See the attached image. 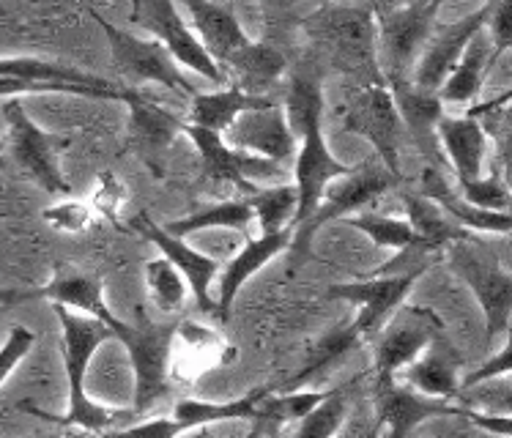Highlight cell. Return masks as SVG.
Here are the masks:
<instances>
[{"label": "cell", "mask_w": 512, "mask_h": 438, "mask_svg": "<svg viewBox=\"0 0 512 438\" xmlns=\"http://www.w3.org/2000/svg\"><path fill=\"white\" fill-rule=\"evenodd\" d=\"M285 115L293 132L302 135V143L296 148V162H293V176H296V214H293L291 228H299L304 219L310 217L318 203L324 198V189L348 176L354 165H343L340 159L329 151L324 137V91L315 77H293L288 85V102Z\"/></svg>", "instance_id": "6da1fadb"}, {"label": "cell", "mask_w": 512, "mask_h": 438, "mask_svg": "<svg viewBox=\"0 0 512 438\" xmlns=\"http://www.w3.org/2000/svg\"><path fill=\"white\" fill-rule=\"evenodd\" d=\"M55 315L61 321V351H63V370H66V384H69V408L66 414H47L39 408L20 403V411L33 414V417H42L44 422H53L58 428H80L85 433H107L113 428L118 419L132 417V411L124 408H105L99 406L96 400L85 395V376H88V367L94 362L99 345L113 340V334L102 321L88 318L63 307V304H53Z\"/></svg>", "instance_id": "7a4b0ae2"}, {"label": "cell", "mask_w": 512, "mask_h": 438, "mask_svg": "<svg viewBox=\"0 0 512 438\" xmlns=\"http://www.w3.org/2000/svg\"><path fill=\"white\" fill-rule=\"evenodd\" d=\"M102 324L110 329L113 340L124 345L135 376V403L132 417H143L159 400L173 392L170 384V356H173V340H176L178 324H157L148 315L137 313V324H126L113 313Z\"/></svg>", "instance_id": "3957f363"}, {"label": "cell", "mask_w": 512, "mask_h": 438, "mask_svg": "<svg viewBox=\"0 0 512 438\" xmlns=\"http://www.w3.org/2000/svg\"><path fill=\"white\" fill-rule=\"evenodd\" d=\"M447 266L466 282L485 315V340L493 345L496 340L510 337V315H512V274L502 263L493 258L482 244L466 236L452 241L444 250Z\"/></svg>", "instance_id": "277c9868"}, {"label": "cell", "mask_w": 512, "mask_h": 438, "mask_svg": "<svg viewBox=\"0 0 512 438\" xmlns=\"http://www.w3.org/2000/svg\"><path fill=\"white\" fill-rule=\"evenodd\" d=\"M395 184H400V178L392 176L378 159L376 162H365V165H354V170L348 176L337 178L324 189V198L318 203V209L304 219L299 228H293L291 247H288L293 252V258L304 261L318 230H324L329 222L359 214L365 206L384 198Z\"/></svg>", "instance_id": "5b68a950"}, {"label": "cell", "mask_w": 512, "mask_h": 438, "mask_svg": "<svg viewBox=\"0 0 512 438\" xmlns=\"http://www.w3.org/2000/svg\"><path fill=\"white\" fill-rule=\"evenodd\" d=\"M88 14L94 17L96 25L105 31L107 44H110V55H113V66L118 77L124 80L126 88L140 91V85L157 83L162 88L187 94L189 99L198 94V88L189 83L184 72L178 69L173 58H170L154 39H140L135 33L118 28L107 20L102 11L88 9Z\"/></svg>", "instance_id": "8992f818"}, {"label": "cell", "mask_w": 512, "mask_h": 438, "mask_svg": "<svg viewBox=\"0 0 512 438\" xmlns=\"http://www.w3.org/2000/svg\"><path fill=\"white\" fill-rule=\"evenodd\" d=\"M340 124H343L345 132L365 137L376 151L378 162L387 167L392 176L403 181V167H400L403 124H400V115L384 80L362 85L359 94L351 96L348 105L343 107Z\"/></svg>", "instance_id": "52a82bcc"}, {"label": "cell", "mask_w": 512, "mask_h": 438, "mask_svg": "<svg viewBox=\"0 0 512 438\" xmlns=\"http://www.w3.org/2000/svg\"><path fill=\"white\" fill-rule=\"evenodd\" d=\"M3 118L11 129V154L25 167V173L50 195H72V184L63 176L58 154L72 146L63 135L44 132L42 126L25 113L20 99H9L3 107Z\"/></svg>", "instance_id": "ba28073f"}, {"label": "cell", "mask_w": 512, "mask_h": 438, "mask_svg": "<svg viewBox=\"0 0 512 438\" xmlns=\"http://www.w3.org/2000/svg\"><path fill=\"white\" fill-rule=\"evenodd\" d=\"M132 22L154 36V42L173 58L176 66H184L189 72L206 77L209 83L225 85V74L217 63L211 61L206 47L200 44L195 31L189 28L181 9L170 0H135L132 3Z\"/></svg>", "instance_id": "9c48e42d"}, {"label": "cell", "mask_w": 512, "mask_h": 438, "mask_svg": "<svg viewBox=\"0 0 512 438\" xmlns=\"http://www.w3.org/2000/svg\"><path fill=\"white\" fill-rule=\"evenodd\" d=\"M441 332H447V326L430 307H414V304L400 307L376 334V351H373L376 381H395L400 370L419 359V354Z\"/></svg>", "instance_id": "30bf717a"}, {"label": "cell", "mask_w": 512, "mask_h": 438, "mask_svg": "<svg viewBox=\"0 0 512 438\" xmlns=\"http://www.w3.org/2000/svg\"><path fill=\"white\" fill-rule=\"evenodd\" d=\"M428 269L430 263L425 261L406 274H392V277H387V274H373L370 280L340 282V285H332L326 296L329 299H340V302L359 304V315L351 321V326H354V332L367 343L403 307L408 293L414 291V282L428 272Z\"/></svg>", "instance_id": "8fae6325"}, {"label": "cell", "mask_w": 512, "mask_h": 438, "mask_svg": "<svg viewBox=\"0 0 512 438\" xmlns=\"http://www.w3.org/2000/svg\"><path fill=\"white\" fill-rule=\"evenodd\" d=\"M441 3H408V6H373L381 53L387 63L384 80H406L411 63L433 33Z\"/></svg>", "instance_id": "7c38bea8"}, {"label": "cell", "mask_w": 512, "mask_h": 438, "mask_svg": "<svg viewBox=\"0 0 512 438\" xmlns=\"http://www.w3.org/2000/svg\"><path fill=\"white\" fill-rule=\"evenodd\" d=\"M181 132L192 140V146L198 151L203 173L211 181L230 184V187H236L244 195H250L252 189H258L255 181H269V178L285 176L283 165L261 157H250V154H241L236 148H230L217 132L200 129V126H192L187 121L181 124Z\"/></svg>", "instance_id": "4fadbf2b"}, {"label": "cell", "mask_w": 512, "mask_h": 438, "mask_svg": "<svg viewBox=\"0 0 512 438\" xmlns=\"http://www.w3.org/2000/svg\"><path fill=\"white\" fill-rule=\"evenodd\" d=\"M129 105V121H126V148L135 154L143 165L162 178L165 173V154L181 135L184 118L168 107H162L157 99H151L143 91H132L126 96Z\"/></svg>", "instance_id": "5bb4252c"}, {"label": "cell", "mask_w": 512, "mask_h": 438, "mask_svg": "<svg viewBox=\"0 0 512 438\" xmlns=\"http://www.w3.org/2000/svg\"><path fill=\"white\" fill-rule=\"evenodd\" d=\"M129 228L140 233L143 239L151 241L162 252V258H168L176 266L181 277L187 280V288L195 296V304H198L200 313L214 315L220 321V310H217V299L211 296V285L220 277L222 263L206 255V252L192 250L184 239L170 236L168 230L157 225L148 214H135V217L129 219Z\"/></svg>", "instance_id": "9a60e30c"}, {"label": "cell", "mask_w": 512, "mask_h": 438, "mask_svg": "<svg viewBox=\"0 0 512 438\" xmlns=\"http://www.w3.org/2000/svg\"><path fill=\"white\" fill-rule=\"evenodd\" d=\"M222 140L241 154L269 159V162H277L283 167L296 157V137H293L291 124H288L285 107L274 99L269 105L241 113L222 132Z\"/></svg>", "instance_id": "2e32d148"}, {"label": "cell", "mask_w": 512, "mask_h": 438, "mask_svg": "<svg viewBox=\"0 0 512 438\" xmlns=\"http://www.w3.org/2000/svg\"><path fill=\"white\" fill-rule=\"evenodd\" d=\"M313 33L326 42L337 61L373 66L376 61V20L373 6H324L315 11Z\"/></svg>", "instance_id": "e0dca14e"}, {"label": "cell", "mask_w": 512, "mask_h": 438, "mask_svg": "<svg viewBox=\"0 0 512 438\" xmlns=\"http://www.w3.org/2000/svg\"><path fill=\"white\" fill-rule=\"evenodd\" d=\"M469 406L466 403H450V400H436V397H425L414 392L411 386H400L395 381H376L373 384V414L381 422V428L387 433H398V436L411 438L414 430L428 422V419L439 417H455L466 419Z\"/></svg>", "instance_id": "ac0fdd59"}, {"label": "cell", "mask_w": 512, "mask_h": 438, "mask_svg": "<svg viewBox=\"0 0 512 438\" xmlns=\"http://www.w3.org/2000/svg\"><path fill=\"white\" fill-rule=\"evenodd\" d=\"M491 6L493 3H485L477 11H471L469 17H460V20L450 22V25H441L436 33H430L428 50L417 61L411 83L422 88V91L439 94V88L455 72L460 55L466 53L471 39L485 28V22L491 17Z\"/></svg>", "instance_id": "d6986e66"}, {"label": "cell", "mask_w": 512, "mask_h": 438, "mask_svg": "<svg viewBox=\"0 0 512 438\" xmlns=\"http://www.w3.org/2000/svg\"><path fill=\"white\" fill-rule=\"evenodd\" d=\"M395 102V110L400 115V124L406 129L419 154L428 159L430 167L441 170V151L439 140H436V126L444 118V105H441L439 94L422 91L411 80H384Z\"/></svg>", "instance_id": "ffe728a7"}, {"label": "cell", "mask_w": 512, "mask_h": 438, "mask_svg": "<svg viewBox=\"0 0 512 438\" xmlns=\"http://www.w3.org/2000/svg\"><path fill=\"white\" fill-rule=\"evenodd\" d=\"M419 195L436 206V209L450 219L452 225H458L460 230H474V233H499V236H507L512 228V214L510 211H482L469 206L466 200L460 198L458 189L452 187L444 170L439 167H422L419 173Z\"/></svg>", "instance_id": "44dd1931"}, {"label": "cell", "mask_w": 512, "mask_h": 438, "mask_svg": "<svg viewBox=\"0 0 512 438\" xmlns=\"http://www.w3.org/2000/svg\"><path fill=\"white\" fill-rule=\"evenodd\" d=\"M436 140H439V151H444L450 159L455 181H474L482 176V165L493 143L480 118L444 115L436 126Z\"/></svg>", "instance_id": "7402d4cb"}, {"label": "cell", "mask_w": 512, "mask_h": 438, "mask_svg": "<svg viewBox=\"0 0 512 438\" xmlns=\"http://www.w3.org/2000/svg\"><path fill=\"white\" fill-rule=\"evenodd\" d=\"M293 228L277 230L261 239H247L233 258L220 269V296H217V310H220V324L230 321V307L236 302V296L244 288V282L261 272L263 266L274 261L277 255H283L291 247Z\"/></svg>", "instance_id": "603a6c76"}, {"label": "cell", "mask_w": 512, "mask_h": 438, "mask_svg": "<svg viewBox=\"0 0 512 438\" xmlns=\"http://www.w3.org/2000/svg\"><path fill=\"white\" fill-rule=\"evenodd\" d=\"M460 356L455 345L450 343L447 332H441L433 343L414 359L411 365L403 367V381L414 392L436 400H460Z\"/></svg>", "instance_id": "cb8c5ba5"}, {"label": "cell", "mask_w": 512, "mask_h": 438, "mask_svg": "<svg viewBox=\"0 0 512 438\" xmlns=\"http://www.w3.org/2000/svg\"><path fill=\"white\" fill-rule=\"evenodd\" d=\"M192 22H195V36L200 44L206 47V53L211 55V61L217 63L220 69L228 66L233 55L239 53L241 47H247L252 42L247 31L241 28L236 9L228 3H211V0H189L184 3Z\"/></svg>", "instance_id": "d4e9b609"}, {"label": "cell", "mask_w": 512, "mask_h": 438, "mask_svg": "<svg viewBox=\"0 0 512 438\" xmlns=\"http://www.w3.org/2000/svg\"><path fill=\"white\" fill-rule=\"evenodd\" d=\"M28 299H50L53 304H63L74 313L88 315L96 321H105L110 315V307L105 304V282L99 274L58 272L42 288L25 291V302Z\"/></svg>", "instance_id": "484cf974"}, {"label": "cell", "mask_w": 512, "mask_h": 438, "mask_svg": "<svg viewBox=\"0 0 512 438\" xmlns=\"http://www.w3.org/2000/svg\"><path fill=\"white\" fill-rule=\"evenodd\" d=\"M285 69H288V63L277 47L266 42H250L230 58L222 74L228 80L230 72V80H233L230 85H236L244 94L266 96V91L283 77Z\"/></svg>", "instance_id": "4316f807"}, {"label": "cell", "mask_w": 512, "mask_h": 438, "mask_svg": "<svg viewBox=\"0 0 512 438\" xmlns=\"http://www.w3.org/2000/svg\"><path fill=\"white\" fill-rule=\"evenodd\" d=\"M274 386H258L247 395L228 400V403H214V400H198V397H184L178 400L176 408L170 417L176 419L178 428L189 433V430L198 428H211V425H220V422H236V419H250L255 417V411L261 406V400L266 395H272Z\"/></svg>", "instance_id": "83f0119b"}, {"label": "cell", "mask_w": 512, "mask_h": 438, "mask_svg": "<svg viewBox=\"0 0 512 438\" xmlns=\"http://www.w3.org/2000/svg\"><path fill=\"white\" fill-rule=\"evenodd\" d=\"M269 102H272V96H250L239 91L236 85L222 88V91H206V94L198 91V94L189 99V115L184 121L222 135L241 113L269 105Z\"/></svg>", "instance_id": "f1b7e54d"}, {"label": "cell", "mask_w": 512, "mask_h": 438, "mask_svg": "<svg viewBox=\"0 0 512 438\" xmlns=\"http://www.w3.org/2000/svg\"><path fill=\"white\" fill-rule=\"evenodd\" d=\"M493 63L496 61L491 58V39H488V33L482 28L469 42L466 53L460 55L455 72L439 88L441 105H471L477 99V94H480L482 83H485V77L493 69Z\"/></svg>", "instance_id": "f546056e"}, {"label": "cell", "mask_w": 512, "mask_h": 438, "mask_svg": "<svg viewBox=\"0 0 512 438\" xmlns=\"http://www.w3.org/2000/svg\"><path fill=\"white\" fill-rule=\"evenodd\" d=\"M403 206H406V222L411 225L414 236H417L422 250L428 252V255H441L452 241L469 236L466 230L452 225L450 219L444 217L425 195H419L414 189L403 192Z\"/></svg>", "instance_id": "4dcf8cb0"}, {"label": "cell", "mask_w": 512, "mask_h": 438, "mask_svg": "<svg viewBox=\"0 0 512 438\" xmlns=\"http://www.w3.org/2000/svg\"><path fill=\"white\" fill-rule=\"evenodd\" d=\"M0 77H14L39 85H83V88H118V83L85 74L74 66L42 61V58H0Z\"/></svg>", "instance_id": "1f68e13d"}, {"label": "cell", "mask_w": 512, "mask_h": 438, "mask_svg": "<svg viewBox=\"0 0 512 438\" xmlns=\"http://www.w3.org/2000/svg\"><path fill=\"white\" fill-rule=\"evenodd\" d=\"M329 392H277L274 386L272 395H266L261 400V406L252 417V436H261V433H280L288 425L302 422L310 411H313Z\"/></svg>", "instance_id": "d6a6232c"}, {"label": "cell", "mask_w": 512, "mask_h": 438, "mask_svg": "<svg viewBox=\"0 0 512 438\" xmlns=\"http://www.w3.org/2000/svg\"><path fill=\"white\" fill-rule=\"evenodd\" d=\"M365 340L354 332V326L343 324L335 326V329H329V332L315 343V348L310 351V359H307V365L299 370V376H293L288 384H283V392H293V389H299V386L310 384L318 376H324L329 373L332 367L340 365L345 356L356 351V348H362Z\"/></svg>", "instance_id": "836d02e7"}, {"label": "cell", "mask_w": 512, "mask_h": 438, "mask_svg": "<svg viewBox=\"0 0 512 438\" xmlns=\"http://www.w3.org/2000/svg\"><path fill=\"white\" fill-rule=\"evenodd\" d=\"M252 209L244 203V200H225V203H214L209 209H200L189 217L173 219L162 228L168 230L170 236L176 239H184L189 233H198V230L209 228H230L239 230L244 239H250V222H252Z\"/></svg>", "instance_id": "e575fe53"}, {"label": "cell", "mask_w": 512, "mask_h": 438, "mask_svg": "<svg viewBox=\"0 0 512 438\" xmlns=\"http://www.w3.org/2000/svg\"><path fill=\"white\" fill-rule=\"evenodd\" d=\"M354 389L356 381H348V384L329 389V395L302 422H296V430H293L291 438H335L337 430L343 428L345 417H348V408H351V400H354Z\"/></svg>", "instance_id": "d590c367"}, {"label": "cell", "mask_w": 512, "mask_h": 438, "mask_svg": "<svg viewBox=\"0 0 512 438\" xmlns=\"http://www.w3.org/2000/svg\"><path fill=\"white\" fill-rule=\"evenodd\" d=\"M252 209V217L261 225V236L277 233V230L291 228L293 214H296V203H299V192L296 184H277V187L252 189L247 200Z\"/></svg>", "instance_id": "8d00e7d4"}, {"label": "cell", "mask_w": 512, "mask_h": 438, "mask_svg": "<svg viewBox=\"0 0 512 438\" xmlns=\"http://www.w3.org/2000/svg\"><path fill=\"white\" fill-rule=\"evenodd\" d=\"M348 225L356 230H362L367 239L376 244L378 250H392V252H408V250H422V244L414 236V230L406 222V217H387V214H354V219H348ZM428 255V252H425Z\"/></svg>", "instance_id": "74e56055"}, {"label": "cell", "mask_w": 512, "mask_h": 438, "mask_svg": "<svg viewBox=\"0 0 512 438\" xmlns=\"http://www.w3.org/2000/svg\"><path fill=\"white\" fill-rule=\"evenodd\" d=\"M143 280H146L148 296L154 299L162 313H178L187 302V280L181 277V272L168 258L148 261L146 269H143Z\"/></svg>", "instance_id": "f35d334b"}, {"label": "cell", "mask_w": 512, "mask_h": 438, "mask_svg": "<svg viewBox=\"0 0 512 438\" xmlns=\"http://www.w3.org/2000/svg\"><path fill=\"white\" fill-rule=\"evenodd\" d=\"M458 195L482 211H510V187L502 176H480L474 181H455Z\"/></svg>", "instance_id": "ab89813d"}, {"label": "cell", "mask_w": 512, "mask_h": 438, "mask_svg": "<svg viewBox=\"0 0 512 438\" xmlns=\"http://www.w3.org/2000/svg\"><path fill=\"white\" fill-rule=\"evenodd\" d=\"M42 217L47 225L63 233H83L94 225V209L83 203V200H63L53 209H44Z\"/></svg>", "instance_id": "60d3db41"}, {"label": "cell", "mask_w": 512, "mask_h": 438, "mask_svg": "<svg viewBox=\"0 0 512 438\" xmlns=\"http://www.w3.org/2000/svg\"><path fill=\"white\" fill-rule=\"evenodd\" d=\"M33 345H36V334L28 326H11L6 343L0 345V386L9 381L11 373L22 365V359L31 354Z\"/></svg>", "instance_id": "b9f144b4"}, {"label": "cell", "mask_w": 512, "mask_h": 438, "mask_svg": "<svg viewBox=\"0 0 512 438\" xmlns=\"http://www.w3.org/2000/svg\"><path fill=\"white\" fill-rule=\"evenodd\" d=\"M485 33L491 39V58L499 61L507 50L512 47V3L502 0V3H493L491 17L485 22Z\"/></svg>", "instance_id": "7bdbcfd3"}, {"label": "cell", "mask_w": 512, "mask_h": 438, "mask_svg": "<svg viewBox=\"0 0 512 438\" xmlns=\"http://www.w3.org/2000/svg\"><path fill=\"white\" fill-rule=\"evenodd\" d=\"M126 200V187L121 178H115L113 173H102L99 176V184H96L94 200L88 203L91 209H96V214H102L110 222L118 225V209H121V203Z\"/></svg>", "instance_id": "ee69618b"}, {"label": "cell", "mask_w": 512, "mask_h": 438, "mask_svg": "<svg viewBox=\"0 0 512 438\" xmlns=\"http://www.w3.org/2000/svg\"><path fill=\"white\" fill-rule=\"evenodd\" d=\"M510 354H512V345H510V337L504 340V345L496 351V356H491L488 362L482 367H477L474 373H466L463 381H460V395L471 389V386H480L485 381H493V378H507L510 373Z\"/></svg>", "instance_id": "f6af8a7d"}, {"label": "cell", "mask_w": 512, "mask_h": 438, "mask_svg": "<svg viewBox=\"0 0 512 438\" xmlns=\"http://www.w3.org/2000/svg\"><path fill=\"white\" fill-rule=\"evenodd\" d=\"M184 430L178 428V422L173 417H157L146 419L140 425L132 428H118L102 433V438H178Z\"/></svg>", "instance_id": "bcb514c9"}, {"label": "cell", "mask_w": 512, "mask_h": 438, "mask_svg": "<svg viewBox=\"0 0 512 438\" xmlns=\"http://www.w3.org/2000/svg\"><path fill=\"white\" fill-rule=\"evenodd\" d=\"M340 436L335 438H384V428L376 419V414H365V417H345L343 428L337 430Z\"/></svg>", "instance_id": "7dc6e473"}, {"label": "cell", "mask_w": 512, "mask_h": 438, "mask_svg": "<svg viewBox=\"0 0 512 438\" xmlns=\"http://www.w3.org/2000/svg\"><path fill=\"white\" fill-rule=\"evenodd\" d=\"M25 302V293L14 291H0V307H17V304Z\"/></svg>", "instance_id": "c3c4849f"}, {"label": "cell", "mask_w": 512, "mask_h": 438, "mask_svg": "<svg viewBox=\"0 0 512 438\" xmlns=\"http://www.w3.org/2000/svg\"><path fill=\"white\" fill-rule=\"evenodd\" d=\"M447 438H477V430L469 428V430H452Z\"/></svg>", "instance_id": "681fc988"}, {"label": "cell", "mask_w": 512, "mask_h": 438, "mask_svg": "<svg viewBox=\"0 0 512 438\" xmlns=\"http://www.w3.org/2000/svg\"><path fill=\"white\" fill-rule=\"evenodd\" d=\"M384 438H406V436H398V433H387V430H384Z\"/></svg>", "instance_id": "f907efd6"}, {"label": "cell", "mask_w": 512, "mask_h": 438, "mask_svg": "<svg viewBox=\"0 0 512 438\" xmlns=\"http://www.w3.org/2000/svg\"><path fill=\"white\" fill-rule=\"evenodd\" d=\"M0 151H3V140H0Z\"/></svg>", "instance_id": "816d5d0a"}]
</instances>
